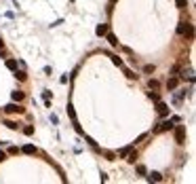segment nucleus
Masks as SVG:
<instances>
[{
    "label": "nucleus",
    "mask_w": 196,
    "mask_h": 184,
    "mask_svg": "<svg viewBox=\"0 0 196 184\" xmlns=\"http://www.w3.org/2000/svg\"><path fill=\"white\" fill-rule=\"evenodd\" d=\"M175 142L177 144H183L186 142V127L183 125H177L175 127Z\"/></svg>",
    "instance_id": "1"
},
{
    "label": "nucleus",
    "mask_w": 196,
    "mask_h": 184,
    "mask_svg": "<svg viewBox=\"0 0 196 184\" xmlns=\"http://www.w3.org/2000/svg\"><path fill=\"white\" fill-rule=\"evenodd\" d=\"M4 112H6V114H15V112H17V114H23V108L19 106V104H8V106H4Z\"/></svg>",
    "instance_id": "2"
},
{
    "label": "nucleus",
    "mask_w": 196,
    "mask_h": 184,
    "mask_svg": "<svg viewBox=\"0 0 196 184\" xmlns=\"http://www.w3.org/2000/svg\"><path fill=\"white\" fill-rule=\"evenodd\" d=\"M173 119H169V121H163V123H160V125L154 129V133H163V131H167V129H173Z\"/></svg>",
    "instance_id": "3"
},
{
    "label": "nucleus",
    "mask_w": 196,
    "mask_h": 184,
    "mask_svg": "<svg viewBox=\"0 0 196 184\" xmlns=\"http://www.w3.org/2000/svg\"><path fill=\"white\" fill-rule=\"evenodd\" d=\"M156 112H158L160 117H167V114H169V106H167L165 102H158V106H156Z\"/></svg>",
    "instance_id": "4"
},
{
    "label": "nucleus",
    "mask_w": 196,
    "mask_h": 184,
    "mask_svg": "<svg viewBox=\"0 0 196 184\" xmlns=\"http://www.w3.org/2000/svg\"><path fill=\"white\" fill-rule=\"evenodd\" d=\"M177 85H179V78H177V76H171V78L167 81V89L173 91V89H177Z\"/></svg>",
    "instance_id": "5"
},
{
    "label": "nucleus",
    "mask_w": 196,
    "mask_h": 184,
    "mask_svg": "<svg viewBox=\"0 0 196 184\" xmlns=\"http://www.w3.org/2000/svg\"><path fill=\"white\" fill-rule=\"evenodd\" d=\"M148 180H150V182H163V173H158V171H150V173H148Z\"/></svg>",
    "instance_id": "6"
},
{
    "label": "nucleus",
    "mask_w": 196,
    "mask_h": 184,
    "mask_svg": "<svg viewBox=\"0 0 196 184\" xmlns=\"http://www.w3.org/2000/svg\"><path fill=\"white\" fill-rule=\"evenodd\" d=\"M11 98H13V102H21V100L25 98V93L17 89V91H13V93H11Z\"/></svg>",
    "instance_id": "7"
},
{
    "label": "nucleus",
    "mask_w": 196,
    "mask_h": 184,
    "mask_svg": "<svg viewBox=\"0 0 196 184\" xmlns=\"http://www.w3.org/2000/svg\"><path fill=\"white\" fill-rule=\"evenodd\" d=\"M183 34L188 36V40H192V38H194V25L188 23V25H186V32H183Z\"/></svg>",
    "instance_id": "8"
},
{
    "label": "nucleus",
    "mask_w": 196,
    "mask_h": 184,
    "mask_svg": "<svg viewBox=\"0 0 196 184\" xmlns=\"http://www.w3.org/2000/svg\"><path fill=\"white\" fill-rule=\"evenodd\" d=\"M105 34H108V23L97 25V36H105Z\"/></svg>",
    "instance_id": "9"
},
{
    "label": "nucleus",
    "mask_w": 196,
    "mask_h": 184,
    "mask_svg": "<svg viewBox=\"0 0 196 184\" xmlns=\"http://www.w3.org/2000/svg\"><path fill=\"white\" fill-rule=\"evenodd\" d=\"M23 152H25V155H36L38 150H36V146H32V144H25V146H23Z\"/></svg>",
    "instance_id": "10"
},
{
    "label": "nucleus",
    "mask_w": 196,
    "mask_h": 184,
    "mask_svg": "<svg viewBox=\"0 0 196 184\" xmlns=\"http://www.w3.org/2000/svg\"><path fill=\"white\" fill-rule=\"evenodd\" d=\"M108 42H110L112 47H118V38L114 36V34H108Z\"/></svg>",
    "instance_id": "11"
},
{
    "label": "nucleus",
    "mask_w": 196,
    "mask_h": 184,
    "mask_svg": "<svg viewBox=\"0 0 196 184\" xmlns=\"http://www.w3.org/2000/svg\"><path fill=\"white\" fill-rule=\"evenodd\" d=\"M68 114H70V119L74 121V125H76V114H74V108H72V104H68Z\"/></svg>",
    "instance_id": "12"
},
{
    "label": "nucleus",
    "mask_w": 196,
    "mask_h": 184,
    "mask_svg": "<svg viewBox=\"0 0 196 184\" xmlns=\"http://www.w3.org/2000/svg\"><path fill=\"white\" fill-rule=\"evenodd\" d=\"M15 76L19 78V81H25V78H28V74H25L23 70H15Z\"/></svg>",
    "instance_id": "13"
},
{
    "label": "nucleus",
    "mask_w": 196,
    "mask_h": 184,
    "mask_svg": "<svg viewBox=\"0 0 196 184\" xmlns=\"http://www.w3.org/2000/svg\"><path fill=\"white\" fill-rule=\"evenodd\" d=\"M6 68L8 70H17V61L15 59H6Z\"/></svg>",
    "instance_id": "14"
},
{
    "label": "nucleus",
    "mask_w": 196,
    "mask_h": 184,
    "mask_svg": "<svg viewBox=\"0 0 196 184\" xmlns=\"http://www.w3.org/2000/svg\"><path fill=\"white\" fill-rule=\"evenodd\" d=\"M154 70H156V68H154V64H146V66H144V72H146V74H152Z\"/></svg>",
    "instance_id": "15"
},
{
    "label": "nucleus",
    "mask_w": 196,
    "mask_h": 184,
    "mask_svg": "<svg viewBox=\"0 0 196 184\" xmlns=\"http://www.w3.org/2000/svg\"><path fill=\"white\" fill-rule=\"evenodd\" d=\"M148 85H150V89H154V91L160 87V83H158V81H154V78H150V83H148Z\"/></svg>",
    "instance_id": "16"
},
{
    "label": "nucleus",
    "mask_w": 196,
    "mask_h": 184,
    "mask_svg": "<svg viewBox=\"0 0 196 184\" xmlns=\"http://www.w3.org/2000/svg\"><path fill=\"white\" fill-rule=\"evenodd\" d=\"M124 74H127V76L131 78V81H133V78H137V74L133 72V70H129V68H124Z\"/></svg>",
    "instance_id": "17"
},
{
    "label": "nucleus",
    "mask_w": 196,
    "mask_h": 184,
    "mask_svg": "<svg viewBox=\"0 0 196 184\" xmlns=\"http://www.w3.org/2000/svg\"><path fill=\"white\" fill-rule=\"evenodd\" d=\"M4 125H6L8 129H17V127H19V125H17L15 121H4Z\"/></svg>",
    "instance_id": "18"
},
{
    "label": "nucleus",
    "mask_w": 196,
    "mask_h": 184,
    "mask_svg": "<svg viewBox=\"0 0 196 184\" xmlns=\"http://www.w3.org/2000/svg\"><path fill=\"white\" fill-rule=\"evenodd\" d=\"M186 25H188L186 21H181L179 25H177V34H183V32H186Z\"/></svg>",
    "instance_id": "19"
},
{
    "label": "nucleus",
    "mask_w": 196,
    "mask_h": 184,
    "mask_svg": "<svg viewBox=\"0 0 196 184\" xmlns=\"http://www.w3.org/2000/svg\"><path fill=\"white\" fill-rule=\"evenodd\" d=\"M175 2H177V8H186V6H188V0H175Z\"/></svg>",
    "instance_id": "20"
},
{
    "label": "nucleus",
    "mask_w": 196,
    "mask_h": 184,
    "mask_svg": "<svg viewBox=\"0 0 196 184\" xmlns=\"http://www.w3.org/2000/svg\"><path fill=\"white\" fill-rule=\"evenodd\" d=\"M137 173H139V176H146V173H148V169L144 167V165H137Z\"/></svg>",
    "instance_id": "21"
},
{
    "label": "nucleus",
    "mask_w": 196,
    "mask_h": 184,
    "mask_svg": "<svg viewBox=\"0 0 196 184\" xmlns=\"http://www.w3.org/2000/svg\"><path fill=\"white\" fill-rule=\"evenodd\" d=\"M23 133H25V136H32V133H34V127H32V125L23 127Z\"/></svg>",
    "instance_id": "22"
},
{
    "label": "nucleus",
    "mask_w": 196,
    "mask_h": 184,
    "mask_svg": "<svg viewBox=\"0 0 196 184\" xmlns=\"http://www.w3.org/2000/svg\"><path fill=\"white\" fill-rule=\"evenodd\" d=\"M131 150V146H127V148H122V150L118 152V157H122V159H124V157H127V152Z\"/></svg>",
    "instance_id": "23"
},
{
    "label": "nucleus",
    "mask_w": 196,
    "mask_h": 184,
    "mask_svg": "<svg viewBox=\"0 0 196 184\" xmlns=\"http://www.w3.org/2000/svg\"><path fill=\"white\" fill-rule=\"evenodd\" d=\"M112 61H114V64H116V66H122V59H120L118 55H112Z\"/></svg>",
    "instance_id": "24"
},
{
    "label": "nucleus",
    "mask_w": 196,
    "mask_h": 184,
    "mask_svg": "<svg viewBox=\"0 0 196 184\" xmlns=\"http://www.w3.org/2000/svg\"><path fill=\"white\" fill-rule=\"evenodd\" d=\"M17 152H19V148H17V146H11V148H8V155H17Z\"/></svg>",
    "instance_id": "25"
},
{
    "label": "nucleus",
    "mask_w": 196,
    "mask_h": 184,
    "mask_svg": "<svg viewBox=\"0 0 196 184\" xmlns=\"http://www.w3.org/2000/svg\"><path fill=\"white\" fill-rule=\"evenodd\" d=\"M148 98L154 100V102H158V93H148Z\"/></svg>",
    "instance_id": "26"
},
{
    "label": "nucleus",
    "mask_w": 196,
    "mask_h": 184,
    "mask_svg": "<svg viewBox=\"0 0 196 184\" xmlns=\"http://www.w3.org/2000/svg\"><path fill=\"white\" fill-rule=\"evenodd\" d=\"M105 157H108V161H114V152H103Z\"/></svg>",
    "instance_id": "27"
},
{
    "label": "nucleus",
    "mask_w": 196,
    "mask_h": 184,
    "mask_svg": "<svg viewBox=\"0 0 196 184\" xmlns=\"http://www.w3.org/2000/svg\"><path fill=\"white\" fill-rule=\"evenodd\" d=\"M6 159V152H2V150H0V161H4Z\"/></svg>",
    "instance_id": "28"
},
{
    "label": "nucleus",
    "mask_w": 196,
    "mask_h": 184,
    "mask_svg": "<svg viewBox=\"0 0 196 184\" xmlns=\"http://www.w3.org/2000/svg\"><path fill=\"white\" fill-rule=\"evenodd\" d=\"M4 49V42H2V38H0V51H2Z\"/></svg>",
    "instance_id": "29"
},
{
    "label": "nucleus",
    "mask_w": 196,
    "mask_h": 184,
    "mask_svg": "<svg viewBox=\"0 0 196 184\" xmlns=\"http://www.w3.org/2000/svg\"><path fill=\"white\" fill-rule=\"evenodd\" d=\"M114 2H116V0H110V4H114Z\"/></svg>",
    "instance_id": "30"
}]
</instances>
